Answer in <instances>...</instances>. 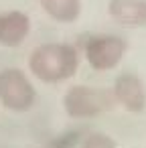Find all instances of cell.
Masks as SVG:
<instances>
[{
  "label": "cell",
  "mask_w": 146,
  "mask_h": 148,
  "mask_svg": "<svg viewBox=\"0 0 146 148\" xmlns=\"http://www.w3.org/2000/svg\"><path fill=\"white\" fill-rule=\"evenodd\" d=\"M41 10L55 23L71 25L81 16V0H39Z\"/></svg>",
  "instance_id": "cell-8"
},
{
  "label": "cell",
  "mask_w": 146,
  "mask_h": 148,
  "mask_svg": "<svg viewBox=\"0 0 146 148\" xmlns=\"http://www.w3.org/2000/svg\"><path fill=\"white\" fill-rule=\"evenodd\" d=\"M0 103L16 114L29 112L37 103V87L23 69L6 67L0 71Z\"/></svg>",
  "instance_id": "cell-3"
},
{
  "label": "cell",
  "mask_w": 146,
  "mask_h": 148,
  "mask_svg": "<svg viewBox=\"0 0 146 148\" xmlns=\"http://www.w3.org/2000/svg\"><path fill=\"white\" fill-rule=\"evenodd\" d=\"M112 95L116 106L130 114H142L146 110V85L140 75L132 71H122L112 85Z\"/></svg>",
  "instance_id": "cell-5"
},
{
  "label": "cell",
  "mask_w": 146,
  "mask_h": 148,
  "mask_svg": "<svg viewBox=\"0 0 146 148\" xmlns=\"http://www.w3.org/2000/svg\"><path fill=\"white\" fill-rule=\"evenodd\" d=\"M116 108L112 89L93 85H71L63 95V110L73 120H91Z\"/></svg>",
  "instance_id": "cell-2"
},
{
  "label": "cell",
  "mask_w": 146,
  "mask_h": 148,
  "mask_svg": "<svg viewBox=\"0 0 146 148\" xmlns=\"http://www.w3.org/2000/svg\"><path fill=\"white\" fill-rule=\"evenodd\" d=\"M79 69V51L71 43H43L29 55V71L47 85L71 79Z\"/></svg>",
  "instance_id": "cell-1"
},
{
  "label": "cell",
  "mask_w": 146,
  "mask_h": 148,
  "mask_svg": "<svg viewBox=\"0 0 146 148\" xmlns=\"http://www.w3.org/2000/svg\"><path fill=\"white\" fill-rule=\"evenodd\" d=\"M128 51V43L124 37L114 33H97L91 35L83 45V57L93 71H112L120 65Z\"/></svg>",
  "instance_id": "cell-4"
},
{
  "label": "cell",
  "mask_w": 146,
  "mask_h": 148,
  "mask_svg": "<svg viewBox=\"0 0 146 148\" xmlns=\"http://www.w3.org/2000/svg\"><path fill=\"white\" fill-rule=\"evenodd\" d=\"M31 35V18L23 10H4L0 12V45L14 49L27 41Z\"/></svg>",
  "instance_id": "cell-6"
},
{
  "label": "cell",
  "mask_w": 146,
  "mask_h": 148,
  "mask_svg": "<svg viewBox=\"0 0 146 148\" xmlns=\"http://www.w3.org/2000/svg\"><path fill=\"white\" fill-rule=\"evenodd\" d=\"M79 148H116V140L104 132H91L83 138Z\"/></svg>",
  "instance_id": "cell-9"
},
{
  "label": "cell",
  "mask_w": 146,
  "mask_h": 148,
  "mask_svg": "<svg viewBox=\"0 0 146 148\" xmlns=\"http://www.w3.org/2000/svg\"><path fill=\"white\" fill-rule=\"evenodd\" d=\"M108 14L122 27L142 29L146 27V0H110Z\"/></svg>",
  "instance_id": "cell-7"
}]
</instances>
